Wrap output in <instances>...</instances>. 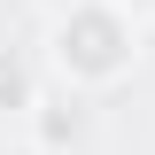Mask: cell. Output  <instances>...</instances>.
<instances>
[{"instance_id":"6da1fadb","label":"cell","mask_w":155,"mask_h":155,"mask_svg":"<svg viewBox=\"0 0 155 155\" xmlns=\"http://www.w3.org/2000/svg\"><path fill=\"white\" fill-rule=\"evenodd\" d=\"M47 62L70 93H109L140 70V16L116 0H70L47 31Z\"/></svg>"},{"instance_id":"7a4b0ae2","label":"cell","mask_w":155,"mask_h":155,"mask_svg":"<svg viewBox=\"0 0 155 155\" xmlns=\"http://www.w3.org/2000/svg\"><path fill=\"white\" fill-rule=\"evenodd\" d=\"M31 124V147H47V155H70L78 140H85V101L62 85V93H39V109L23 116Z\"/></svg>"},{"instance_id":"3957f363","label":"cell","mask_w":155,"mask_h":155,"mask_svg":"<svg viewBox=\"0 0 155 155\" xmlns=\"http://www.w3.org/2000/svg\"><path fill=\"white\" fill-rule=\"evenodd\" d=\"M31 109H39V78L0 54V116H31Z\"/></svg>"},{"instance_id":"277c9868","label":"cell","mask_w":155,"mask_h":155,"mask_svg":"<svg viewBox=\"0 0 155 155\" xmlns=\"http://www.w3.org/2000/svg\"><path fill=\"white\" fill-rule=\"evenodd\" d=\"M116 8H132V16H147V8H155V0H116Z\"/></svg>"},{"instance_id":"5b68a950","label":"cell","mask_w":155,"mask_h":155,"mask_svg":"<svg viewBox=\"0 0 155 155\" xmlns=\"http://www.w3.org/2000/svg\"><path fill=\"white\" fill-rule=\"evenodd\" d=\"M16 155H47V147H31V140H23V147H16Z\"/></svg>"}]
</instances>
